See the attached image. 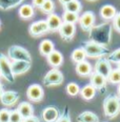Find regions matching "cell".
Segmentation results:
<instances>
[{
  "label": "cell",
  "mask_w": 120,
  "mask_h": 122,
  "mask_svg": "<svg viewBox=\"0 0 120 122\" xmlns=\"http://www.w3.org/2000/svg\"><path fill=\"white\" fill-rule=\"evenodd\" d=\"M112 35H113V25L105 21L95 24L89 30V40L108 46L112 41Z\"/></svg>",
  "instance_id": "cell-1"
},
{
  "label": "cell",
  "mask_w": 120,
  "mask_h": 122,
  "mask_svg": "<svg viewBox=\"0 0 120 122\" xmlns=\"http://www.w3.org/2000/svg\"><path fill=\"white\" fill-rule=\"evenodd\" d=\"M80 47L83 49L86 57L94 58V59H96V58L98 59V58H101V57H108L109 54L111 53V51L109 50L108 46L99 44V43H96L94 41H91V40L81 42Z\"/></svg>",
  "instance_id": "cell-2"
},
{
  "label": "cell",
  "mask_w": 120,
  "mask_h": 122,
  "mask_svg": "<svg viewBox=\"0 0 120 122\" xmlns=\"http://www.w3.org/2000/svg\"><path fill=\"white\" fill-rule=\"evenodd\" d=\"M103 113L108 119H114L120 114V98L118 95L109 94L103 100Z\"/></svg>",
  "instance_id": "cell-3"
},
{
  "label": "cell",
  "mask_w": 120,
  "mask_h": 122,
  "mask_svg": "<svg viewBox=\"0 0 120 122\" xmlns=\"http://www.w3.org/2000/svg\"><path fill=\"white\" fill-rule=\"evenodd\" d=\"M7 58L12 61H27L32 62L31 53L20 45H12L7 50Z\"/></svg>",
  "instance_id": "cell-4"
},
{
  "label": "cell",
  "mask_w": 120,
  "mask_h": 122,
  "mask_svg": "<svg viewBox=\"0 0 120 122\" xmlns=\"http://www.w3.org/2000/svg\"><path fill=\"white\" fill-rule=\"evenodd\" d=\"M0 75L9 83L15 82V77L16 76L12 72V65L11 62H10V59L3 53H0Z\"/></svg>",
  "instance_id": "cell-5"
},
{
  "label": "cell",
  "mask_w": 120,
  "mask_h": 122,
  "mask_svg": "<svg viewBox=\"0 0 120 122\" xmlns=\"http://www.w3.org/2000/svg\"><path fill=\"white\" fill-rule=\"evenodd\" d=\"M63 80H64V77L59 68H52L45 74V76L42 79V82L47 87H52V86L60 85L63 82Z\"/></svg>",
  "instance_id": "cell-6"
},
{
  "label": "cell",
  "mask_w": 120,
  "mask_h": 122,
  "mask_svg": "<svg viewBox=\"0 0 120 122\" xmlns=\"http://www.w3.org/2000/svg\"><path fill=\"white\" fill-rule=\"evenodd\" d=\"M95 20H96V17H95L94 12L86 11L79 16L78 22H79L81 30L85 33H89V30L95 25Z\"/></svg>",
  "instance_id": "cell-7"
},
{
  "label": "cell",
  "mask_w": 120,
  "mask_h": 122,
  "mask_svg": "<svg viewBox=\"0 0 120 122\" xmlns=\"http://www.w3.org/2000/svg\"><path fill=\"white\" fill-rule=\"evenodd\" d=\"M48 25L47 20H38V21L33 22L29 27V33L31 36L33 37H40L44 34H47Z\"/></svg>",
  "instance_id": "cell-8"
},
{
  "label": "cell",
  "mask_w": 120,
  "mask_h": 122,
  "mask_svg": "<svg viewBox=\"0 0 120 122\" xmlns=\"http://www.w3.org/2000/svg\"><path fill=\"white\" fill-rule=\"evenodd\" d=\"M26 97L32 102H40L44 97V91L42 86L37 83L31 84L26 90Z\"/></svg>",
  "instance_id": "cell-9"
},
{
  "label": "cell",
  "mask_w": 120,
  "mask_h": 122,
  "mask_svg": "<svg viewBox=\"0 0 120 122\" xmlns=\"http://www.w3.org/2000/svg\"><path fill=\"white\" fill-rule=\"evenodd\" d=\"M94 72H97L99 73L100 75L104 76L105 78L109 77L110 73L112 72L113 67H112V63L109 61V59L106 57H101V58H98L94 65Z\"/></svg>",
  "instance_id": "cell-10"
},
{
  "label": "cell",
  "mask_w": 120,
  "mask_h": 122,
  "mask_svg": "<svg viewBox=\"0 0 120 122\" xmlns=\"http://www.w3.org/2000/svg\"><path fill=\"white\" fill-rule=\"evenodd\" d=\"M90 84H92L96 88V91H99L101 93L106 91V85H108V79L104 76L100 75L99 73L94 72L90 76Z\"/></svg>",
  "instance_id": "cell-11"
},
{
  "label": "cell",
  "mask_w": 120,
  "mask_h": 122,
  "mask_svg": "<svg viewBox=\"0 0 120 122\" xmlns=\"http://www.w3.org/2000/svg\"><path fill=\"white\" fill-rule=\"evenodd\" d=\"M58 33H59L60 37L62 38L64 41H71L76 34V25L73 23H65V22H62Z\"/></svg>",
  "instance_id": "cell-12"
},
{
  "label": "cell",
  "mask_w": 120,
  "mask_h": 122,
  "mask_svg": "<svg viewBox=\"0 0 120 122\" xmlns=\"http://www.w3.org/2000/svg\"><path fill=\"white\" fill-rule=\"evenodd\" d=\"M20 98V95L15 91H4L2 93L1 97H0V101L4 106H13L18 102Z\"/></svg>",
  "instance_id": "cell-13"
},
{
  "label": "cell",
  "mask_w": 120,
  "mask_h": 122,
  "mask_svg": "<svg viewBox=\"0 0 120 122\" xmlns=\"http://www.w3.org/2000/svg\"><path fill=\"white\" fill-rule=\"evenodd\" d=\"M60 115V112L56 106H47L41 113L42 120L44 122H56L58 117Z\"/></svg>",
  "instance_id": "cell-14"
},
{
  "label": "cell",
  "mask_w": 120,
  "mask_h": 122,
  "mask_svg": "<svg viewBox=\"0 0 120 122\" xmlns=\"http://www.w3.org/2000/svg\"><path fill=\"white\" fill-rule=\"evenodd\" d=\"M12 65V72L15 76L22 75L29 72L32 62H27V61H13L11 63Z\"/></svg>",
  "instance_id": "cell-15"
},
{
  "label": "cell",
  "mask_w": 120,
  "mask_h": 122,
  "mask_svg": "<svg viewBox=\"0 0 120 122\" xmlns=\"http://www.w3.org/2000/svg\"><path fill=\"white\" fill-rule=\"evenodd\" d=\"M47 61L53 68H58L63 63V55L61 54L59 51L54 50L47 57Z\"/></svg>",
  "instance_id": "cell-16"
},
{
  "label": "cell",
  "mask_w": 120,
  "mask_h": 122,
  "mask_svg": "<svg viewBox=\"0 0 120 122\" xmlns=\"http://www.w3.org/2000/svg\"><path fill=\"white\" fill-rule=\"evenodd\" d=\"M75 71L81 77H90L94 70H93V66H92L91 63L89 62V61L84 60L82 62H79L76 64Z\"/></svg>",
  "instance_id": "cell-17"
},
{
  "label": "cell",
  "mask_w": 120,
  "mask_h": 122,
  "mask_svg": "<svg viewBox=\"0 0 120 122\" xmlns=\"http://www.w3.org/2000/svg\"><path fill=\"white\" fill-rule=\"evenodd\" d=\"M47 22L48 25V30L50 32H58L62 24V19H61L60 16H58L57 14H50L47 15Z\"/></svg>",
  "instance_id": "cell-18"
},
{
  "label": "cell",
  "mask_w": 120,
  "mask_h": 122,
  "mask_svg": "<svg viewBox=\"0 0 120 122\" xmlns=\"http://www.w3.org/2000/svg\"><path fill=\"white\" fill-rule=\"evenodd\" d=\"M99 13H100L102 19H104L105 21H110V20H113L115 18V16L117 14V10L112 4H104V5L101 6Z\"/></svg>",
  "instance_id": "cell-19"
},
{
  "label": "cell",
  "mask_w": 120,
  "mask_h": 122,
  "mask_svg": "<svg viewBox=\"0 0 120 122\" xmlns=\"http://www.w3.org/2000/svg\"><path fill=\"white\" fill-rule=\"evenodd\" d=\"M18 15L21 19L29 20L35 15V10L32 4H21L18 10Z\"/></svg>",
  "instance_id": "cell-20"
},
{
  "label": "cell",
  "mask_w": 120,
  "mask_h": 122,
  "mask_svg": "<svg viewBox=\"0 0 120 122\" xmlns=\"http://www.w3.org/2000/svg\"><path fill=\"white\" fill-rule=\"evenodd\" d=\"M54 50H55V44H54V42L50 39L42 40L39 44V53L43 57H47Z\"/></svg>",
  "instance_id": "cell-21"
},
{
  "label": "cell",
  "mask_w": 120,
  "mask_h": 122,
  "mask_svg": "<svg viewBox=\"0 0 120 122\" xmlns=\"http://www.w3.org/2000/svg\"><path fill=\"white\" fill-rule=\"evenodd\" d=\"M17 111L19 112V114L22 116V118H29V117L34 115V107L30 102H21L19 103V105L17 106L16 108Z\"/></svg>",
  "instance_id": "cell-22"
},
{
  "label": "cell",
  "mask_w": 120,
  "mask_h": 122,
  "mask_svg": "<svg viewBox=\"0 0 120 122\" xmlns=\"http://www.w3.org/2000/svg\"><path fill=\"white\" fill-rule=\"evenodd\" d=\"M77 122H99V117L91 111H85L77 116Z\"/></svg>",
  "instance_id": "cell-23"
},
{
  "label": "cell",
  "mask_w": 120,
  "mask_h": 122,
  "mask_svg": "<svg viewBox=\"0 0 120 122\" xmlns=\"http://www.w3.org/2000/svg\"><path fill=\"white\" fill-rule=\"evenodd\" d=\"M79 95L82 97V99L86 101L92 100L96 96V88L92 84H86L82 88H80V94Z\"/></svg>",
  "instance_id": "cell-24"
},
{
  "label": "cell",
  "mask_w": 120,
  "mask_h": 122,
  "mask_svg": "<svg viewBox=\"0 0 120 122\" xmlns=\"http://www.w3.org/2000/svg\"><path fill=\"white\" fill-rule=\"evenodd\" d=\"M24 0H0V10L1 11H7L14 7L21 5Z\"/></svg>",
  "instance_id": "cell-25"
},
{
  "label": "cell",
  "mask_w": 120,
  "mask_h": 122,
  "mask_svg": "<svg viewBox=\"0 0 120 122\" xmlns=\"http://www.w3.org/2000/svg\"><path fill=\"white\" fill-rule=\"evenodd\" d=\"M63 10L66 12L75 13V14H79L82 10V4L79 0H72L71 2H68V4L63 5Z\"/></svg>",
  "instance_id": "cell-26"
},
{
  "label": "cell",
  "mask_w": 120,
  "mask_h": 122,
  "mask_svg": "<svg viewBox=\"0 0 120 122\" xmlns=\"http://www.w3.org/2000/svg\"><path fill=\"white\" fill-rule=\"evenodd\" d=\"M71 59L74 63H79V62H82L86 59V55L85 53H84V51L82 47H77V49H75L72 52V54H71Z\"/></svg>",
  "instance_id": "cell-27"
},
{
  "label": "cell",
  "mask_w": 120,
  "mask_h": 122,
  "mask_svg": "<svg viewBox=\"0 0 120 122\" xmlns=\"http://www.w3.org/2000/svg\"><path fill=\"white\" fill-rule=\"evenodd\" d=\"M62 22H65V23H77L79 20V14H75V13H71V12H66L64 11L62 14Z\"/></svg>",
  "instance_id": "cell-28"
},
{
  "label": "cell",
  "mask_w": 120,
  "mask_h": 122,
  "mask_svg": "<svg viewBox=\"0 0 120 122\" xmlns=\"http://www.w3.org/2000/svg\"><path fill=\"white\" fill-rule=\"evenodd\" d=\"M65 91L68 93V95L75 97L80 94V86H79L76 82H70L65 87Z\"/></svg>",
  "instance_id": "cell-29"
},
{
  "label": "cell",
  "mask_w": 120,
  "mask_h": 122,
  "mask_svg": "<svg viewBox=\"0 0 120 122\" xmlns=\"http://www.w3.org/2000/svg\"><path fill=\"white\" fill-rule=\"evenodd\" d=\"M40 11H41L43 14H53L55 11V3L53 0H45L44 3L42 4V6L40 7Z\"/></svg>",
  "instance_id": "cell-30"
},
{
  "label": "cell",
  "mask_w": 120,
  "mask_h": 122,
  "mask_svg": "<svg viewBox=\"0 0 120 122\" xmlns=\"http://www.w3.org/2000/svg\"><path fill=\"white\" fill-rule=\"evenodd\" d=\"M106 79H108V82H110L111 84H119L120 83V71L118 68L112 70V72L110 73L109 77Z\"/></svg>",
  "instance_id": "cell-31"
},
{
  "label": "cell",
  "mask_w": 120,
  "mask_h": 122,
  "mask_svg": "<svg viewBox=\"0 0 120 122\" xmlns=\"http://www.w3.org/2000/svg\"><path fill=\"white\" fill-rule=\"evenodd\" d=\"M56 122H72L68 106H64V108H63L62 112L60 113V115L58 117L57 120H56Z\"/></svg>",
  "instance_id": "cell-32"
},
{
  "label": "cell",
  "mask_w": 120,
  "mask_h": 122,
  "mask_svg": "<svg viewBox=\"0 0 120 122\" xmlns=\"http://www.w3.org/2000/svg\"><path fill=\"white\" fill-rule=\"evenodd\" d=\"M106 58H108L111 63H116V64L120 63V47L113 51V52H111Z\"/></svg>",
  "instance_id": "cell-33"
},
{
  "label": "cell",
  "mask_w": 120,
  "mask_h": 122,
  "mask_svg": "<svg viewBox=\"0 0 120 122\" xmlns=\"http://www.w3.org/2000/svg\"><path fill=\"white\" fill-rule=\"evenodd\" d=\"M23 118L19 114V112L17 110L11 111V115H10V122H22Z\"/></svg>",
  "instance_id": "cell-34"
},
{
  "label": "cell",
  "mask_w": 120,
  "mask_h": 122,
  "mask_svg": "<svg viewBox=\"0 0 120 122\" xmlns=\"http://www.w3.org/2000/svg\"><path fill=\"white\" fill-rule=\"evenodd\" d=\"M10 115H11V111L7 108L0 110V122H10Z\"/></svg>",
  "instance_id": "cell-35"
},
{
  "label": "cell",
  "mask_w": 120,
  "mask_h": 122,
  "mask_svg": "<svg viewBox=\"0 0 120 122\" xmlns=\"http://www.w3.org/2000/svg\"><path fill=\"white\" fill-rule=\"evenodd\" d=\"M113 29L115 30H117V32L120 34V12H117L116 16H115V18L113 19Z\"/></svg>",
  "instance_id": "cell-36"
},
{
  "label": "cell",
  "mask_w": 120,
  "mask_h": 122,
  "mask_svg": "<svg viewBox=\"0 0 120 122\" xmlns=\"http://www.w3.org/2000/svg\"><path fill=\"white\" fill-rule=\"evenodd\" d=\"M45 0H32V5L34 7H38V9H40V7L42 6V4L44 3Z\"/></svg>",
  "instance_id": "cell-37"
},
{
  "label": "cell",
  "mask_w": 120,
  "mask_h": 122,
  "mask_svg": "<svg viewBox=\"0 0 120 122\" xmlns=\"http://www.w3.org/2000/svg\"><path fill=\"white\" fill-rule=\"evenodd\" d=\"M22 122H40V119L38 118V117H36V116H31V117H29V118H25V119H23V121Z\"/></svg>",
  "instance_id": "cell-38"
},
{
  "label": "cell",
  "mask_w": 120,
  "mask_h": 122,
  "mask_svg": "<svg viewBox=\"0 0 120 122\" xmlns=\"http://www.w3.org/2000/svg\"><path fill=\"white\" fill-rule=\"evenodd\" d=\"M58 1H59V3L63 6V5H65V4H68V2H71L72 0H58Z\"/></svg>",
  "instance_id": "cell-39"
},
{
  "label": "cell",
  "mask_w": 120,
  "mask_h": 122,
  "mask_svg": "<svg viewBox=\"0 0 120 122\" xmlns=\"http://www.w3.org/2000/svg\"><path fill=\"white\" fill-rule=\"evenodd\" d=\"M3 86H2V84L0 83V97H1V95H2V93H3Z\"/></svg>",
  "instance_id": "cell-40"
},
{
  "label": "cell",
  "mask_w": 120,
  "mask_h": 122,
  "mask_svg": "<svg viewBox=\"0 0 120 122\" xmlns=\"http://www.w3.org/2000/svg\"><path fill=\"white\" fill-rule=\"evenodd\" d=\"M117 95H118V97L120 98V83L118 84V87H117Z\"/></svg>",
  "instance_id": "cell-41"
},
{
  "label": "cell",
  "mask_w": 120,
  "mask_h": 122,
  "mask_svg": "<svg viewBox=\"0 0 120 122\" xmlns=\"http://www.w3.org/2000/svg\"><path fill=\"white\" fill-rule=\"evenodd\" d=\"M117 68H118V70L120 71V63H118V64H117Z\"/></svg>",
  "instance_id": "cell-42"
},
{
  "label": "cell",
  "mask_w": 120,
  "mask_h": 122,
  "mask_svg": "<svg viewBox=\"0 0 120 122\" xmlns=\"http://www.w3.org/2000/svg\"><path fill=\"white\" fill-rule=\"evenodd\" d=\"M86 1H91V2H93V1H97V0H86Z\"/></svg>",
  "instance_id": "cell-43"
},
{
  "label": "cell",
  "mask_w": 120,
  "mask_h": 122,
  "mask_svg": "<svg viewBox=\"0 0 120 122\" xmlns=\"http://www.w3.org/2000/svg\"><path fill=\"white\" fill-rule=\"evenodd\" d=\"M0 29H1V21H0Z\"/></svg>",
  "instance_id": "cell-44"
},
{
  "label": "cell",
  "mask_w": 120,
  "mask_h": 122,
  "mask_svg": "<svg viewBox=\"0 0 120 122\" xmlns=\"http://www.w3.org/2000/svg\"><path fill=\"white\" fill-rule=\"evenodd\" d=\"M0 79H1V75H0Z\"/></svg>",
  "instance_id": "cell-45"
}]
</instances>
